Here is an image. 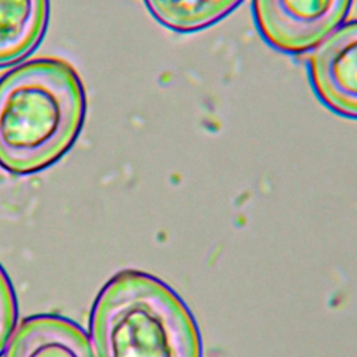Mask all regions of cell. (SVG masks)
Wrapping results in <instances>:
<instances>
[{"label":"cell","instance_id":"5","mask_svg":"<svg viewBox=\"0 0 357 357\" xmlns=\"http://www.w3.org/2000/svg\"><path fill=\"white\" fill-rule=\"evenodd\" d=\"M4 357H95L85 331L60 315L22 319L7 344Z\"/></svg>","mask_w":357,"mask_h":357},{"label":"cell","instance_id":"3","mask_svg":"<svg viewBox=\"0 0 357 357\" xmlns=\"http://www.w3.org/2000/svg\"><path fill=\"white\" fill-rule=\"evenodd\" d=\"M351 0H254L264 38L283 52L298 53L322 42L346 17Z\"/></svg>","mask_w":357,"mask_h":357},{"label":"cell","instance_id":"6","mask_svg":"<svg viewBox=\"0 0 357 357\" xmlns=\"http://www.w3.org/2000/svg\"><path fill=\"white\" fill-rule=\"evenodd\" d=\"M49 0H0V67L15 64L42 40Z\"/></svg>","mask_w":357,"mask_h":357},{"label":"cell","instance_id":"1","mask_svg":"<svg viewBox=\"0 0 357 357\" xmlns=\"http://www.w3.org/2000/svg\"><path fill=\"white\" fill-rule=\"evenodd\" d=\"M86 112L79 75L64 60L36 59L0 78V166L15 174L49 167L75 142Z\"/></svg>","mask_w":357,"mask_h":357},{"label":"cell","instance_id":"7","mask_svg":"<svg viewBox=\"0 0 357 357\" xmlns=\"http://www.w3.org/2000/svg\"><path fill=\"white\" fill-rule=\"evenodd\" d=\"M151 14L178 32L205 28L229 14L241 0H144Z\"/></svg>","mask_w":357,"mask_h":357},{"label":"cell","instance_id":"8","mask_svg":"<svg viewBox=\"0 0 357 357\" xmlns=\"http://www.w3.org/2000/svg\"><path fill=\"white\" fill-rule=\"evenodd\" d=\"M17 322V303L11 283L0 266V354L7 347Z\"/></svg>","mask_w":357,"mask_h":357},{"label":"cell","instance_id":"4","mask_svg":"<svg viewBox=\"0 0 357 357\" xmlns=\"http://www.w3.org/2000/svg\"><path fill=\"white\" fill-rule=\"evenodd\" d=\"M310 75L321 100L357 119V21L335 31L312 53Z\"/></svg>","mask_w":357,"mask_h":357},{"label":"cell","instance_id":"2","mask_svg":"<svg viewBox=\"0 0 357 357\" xmlns=\"http://www.w3.org/2000/svg\"><path fill=\"white\" fill-rule=\"evenodd\" d=\"M96 357H201L195 321L162 280L139 271L114 275L91 310Z\"/></svg>","mask_w":357,"mask_h":357}]
</instances>
